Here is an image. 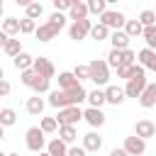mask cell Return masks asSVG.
<instances>
[{"label":"cell","mask_w":156,"mask_h":156,"mask_svg":"<svg viewBox=\"0 0 156 156\" xmlns=\"http://www.w3.org/2000/svg\"><path fill=\"white\" fill-rule=\"evenodd\" d=\"M90 29H93V22H90V20H80V22H73V24L68 27V37H71L73 41H80V39H85V37L90 34Z\"/></svg>","instance_id":"8"},{"label":"cell","mask_w":156,"mask_h":156,"mask_svg":"<svg viewBox=\"0 0 156 156\" xmlns=\"http://www.w3.org/2000/svg\"><path fill=\"white\" fill-rule=\"evenodd\" d=\"M110 41H112V49H117V51L129 49V37H127V32H124V29L112 32V34H110Z\"/></svg>","instance_id":"16"},{"label":"cell","mask_w":156,"mask_h":156,"mask_svg":"<svg viewBox=\"0 0 156 156\" xmlns=\"http://www.w3.org/2000/svg\"><path fill=\"white\" fill-rule=\"evenodd\" d=\"M122 149H124L129 156H141V154L146 151V141H144V139H139V136H127Z\"/></svg>","instance_id":"11"},{"label":"cell","mask_w":156,"mask_h":156,"mask_svg":"<svg viewBox=\"0 0 156 156\" xmlns=\"http://www.w3.org/2000/svg\"><path fill=\"white\" fill-rule=\"evenodd\" d=\"M24 10H27V17H29V20H37V17L44 15V5H41V2H29Z\"/></svg>","instance_id":"34"},{"label":"cell","mask_w":156,"mask_h":156,"mask_svg":"<svg viewBox=\"0 0 156 156\" xmlns=\"http://www.w3.org/2000/svg\"><path fill=\"white\" fill-rule=\"evenodd\" d=\"M37 32V24H34V20H29V17H22L20 20V34H34Z\"/></svg>","instance_id":"37"},{"label":"cell","mask_w":156,"mask_h":156,"mask_svg":"<svg viewBox=\"0 0 156 156\" xmlns=\"http://www.w3.org/2000/svg\"><path fill=\"white\" fill-rule=\"evenodd\" d=\"M76 85H78V80H76L73 71H61L58 73V90H71Z\"/></svg>","instance_id":"20"},{"label":"cell","mask_w":156,"mask_h":156,"mask_svg":"<svg viewBox=\"0 0 156 156\" xmlns=\"http://www.w3.org/2000/svg\"><path fill=\"white\" fill-rule=\"evenodd\" d=\"M12 66H15L17 71H29V68L34 66V56H29L27 51H22L17 58H12Z\"/></svg>","instance_id":"22"},{"label":"cell","mask_w":156,"mask_h":156,"mask_svg":"<svg viewBox=\"0 0 156 156\" xmlns=\"http://www.w3.org/2000/svg\"><path fill=\"white\" fill-rule=\"evenodd\" d=\"M124 32H127V37L132 39V37H141V34H144V27H141V22H139V20H127Z\"/></svg>","instance_id":"26"},{"label":"cell","mask_w":156,"mask_h":156,"mask_svg":"<svg viewBox=\"0 0 156 156\" xmlns=\"http://www.w3.org/2000/svg\"><path fill=\"white\" fill-rule=\"evenodd\" d=\"M71 7H73V0H54V10L61 12V15H63L66 10L71 12Z\"/></svg>","instance_id":"40"},{"label":"cell","mask_w":156,"mask_h":156,"mask_svg":"<svg viewBox=\"0 0 156 156\" xmlns=\"http://www.w3.org/2000/svg\"><path fill=\"white\" fill-rule=\"evenodd\" d=\"M100 24H105L107 29H122L124 24H127V17H124V12H119V10H107L102 17H100Z\"/></svg>","instance_id":"6"},{"label":"cell","mask_w":156,"mask_h":156,"mask_svg":"<svg viewBox=\"0 0 156 156\" xmlns=\"http://www.w3.org/2000/svg\"><path fill=\"white\" fill-rule=\"evenodd\" d=\"M20 80H22V85H27V88H32L37 95L39 93H46L49 90V83L51 80H46V78H41L39 73H34L32 68L29 71H22V76H20Z\"/></svg>","instance_id":"3"},{"label":"cell","mask_w":156,"mask_h":156,"mask_svg":"<svg viewBox=\"0 0 156 156\" xmlns=\"http://www.w3.org/2000/svg\"><path fill=\"white\" fill-rule=\"evenodd\" d=\"M24 144H27V149H29L32 154H41V151H44V146H46L44 132H41L39 127H29V129H27V134H24Z\"/></svg>","instance_id":"4"},{"label":"cell","mask_w":156,"mask_h":156,"mask_svg":"<svg viewBox=\"0 0 156 156\" xmlns=\"http://www.w3.org/2000/svg\"><path fill=\"white\" fill-rule=\"evenodd\" d=\"M100 146H102V139H100L95 132L83 134V149H85V151H100Z\"/></svg>","instance_id":"21"},{"label":"cell","mask_w":156,"mask_h":156,"mask_svg":"<svg viewBox=\"0 0 156 156\" xmlns=\"http://www.w3.org/2000/svg\"><path fill=\"white\" fill-rule=\"evenodd\" d=\"M83 119L90 127H102L105 124V112L98 110V107H88V110H83Z\"/></svg>","instance_id":"13"},{"label":"cell","mask_w":156,"mask_h":156,"mask_svg":"<svg viewBox=\"0 0 156 156\" xmlns=\"http://www.w3.org/2000/svg\"><path fill=\"white\" fill-rule=\"evenodd\" d=\"M134 61H136V54L132 49H124L122 51V66H134Z\"/></svg>","instance_id":"41"},{"label":"cell","mask_w":156,"mask_h":156,"mask_svg":"<svg viewBox=\"0 0 156 156\" xmlns=\"http://www.w3.org/2000/svg\"><path fill=\"white\" fill-rule=\"evenodd\" d=\"M10 90H12V85H10L7 80H0V98H5V95H10Z\"/></svg>","instance_id":"44"},{"label":"cell","mask_w":156,"mask_h":156,"mask_svg":"<svg viewBox=\"0 0 156 156\" xmlns=\"http://www.w3.org/2000/svg\"><path fill=\"white\" fill-rule=\"evenodd\" d=\"M58 139H61L63 144H71V146H73V141L78 139V132H76V127H71V124H66V127H58Z\"/></svg>","instance_id":"23"},{"label":"cell","mask_w":156,"mask_h":156,"mask_svg":"<svg viewBox=\"0 0 156 156\" xmlns=\"http://www.w3.org/2000/svg\"><path fill=\"white\" fill-rule=\"evenodd\" d=\"M0 80H5V71H2V66H0Z\"/></svg>","instance_id":"47"},{"label":"cell","mask_w":156,"mask_h":156,"mask_svg":"<svg viewBox=\"0 0 156 156\" xmlns=\"http://www.w3.org/2000/svg\"><path fill=\"white\" fill-rule=\"evenodd\" d=\"M32 71L34 73H39L41 78H46V80H51L54 76H56V68H54V63L46 58V56H39V58H34V66H32Z\"/></svg>","instance_id":"9"},{"label":"cell","mask_w":156,"mask_h":156,"mask_svg":"<svg viewBox=\"0 0 156 156\" xmlns=\"http://www.w3.org/2000/svg\"><path fill=\"white\" fill-rule=\"evenodd\" d=\"M90 37H93L95 41H102V39H107V37H110V29H107L105 24H100V22H98V24H93Z\"/></svg>","instance_id":"30"},{"label":"cell","mask_w":156,"mask_h":156,"mask_svg":"<svg viewBox=\"0 0 156 156\" xmlns=\"http://www.w3.org/2000/svg\"><path fill=\"white\" fill-rule=\"evenodd\" d=\"M0 156H7V154H2V151H0Z\"/></svg>","instance_id":"52"},{"label":"cell","mask_w":156,"mask_h":156,"mask_svg":"<svg viewBox=\"0 0 156 156\" xmlns=\"http://www.w3.org/2000/svg\"><path fill=\"white\" fill-rule=\"evenodd\" d=\"M2 51H5L10 58H17V56L22 54V44H20V39H10V41H7V46H5Z\"/></svg>","instance_id":"31"},{"label":"cell","mask_w":156,"mask_h":156,"mask_svg":"<svg viewBox=\"0 0 156 156\" xmlns=\"http://www.w3.org/2000/svg\"><path fill=\"white\" fill-rule=\"evenodd\" d=\"M80 119H83V110H80L78 105H73V107H63V110H58V115H56L58 127H66V124L76 127Z\"/></svg>","instance_id":"5"},{"label":"cell","mask_w":156,"mask_h":156,"mask_svg":"<svg viewBox=\"0 0 156 156\" xmlns=\"http://www.w3.org/2000/svg\"><path fill=\"white\" fill-rule=\"evenodd\" d=\"M88 12L102 17V15L107 12V2H105V0H88Z\"/></svg>","instance_id":"29"},{"label":"cell","mask_w":156,"mask_h":156,"mask_svg":"<svg viewBox=\"0 0 156 156\" xmlns=\"http://www.w3.org/2000/svg\"><path fill=\"white\" fill-rule=\"evenodd\" d=\"M146 85H149V83H146V76H134V78L127 80L124 95H127V98H141V93H144Z\"/></svg>","instance_id":"7"},{"label":"cell","mask_w":156,"mask_h":156,"mask_svg":"<svg viewBox=\"0 0 156 156\" xmlns=\"http://www.w3.org/2000/svg\"><path fill=\"white\" fill-rule=\"evenodd\" d=\"M49 24H51L56 32H61V29L66 27V15H61V12H54V15L49 17Z\"/></svg>","instance_id":"36"},{"label":"cell","mask_w":156,"mask_h":156,"mask_svg":"<svg viewBox=\"0 0 156 156\" xmlns=\"http://www.w3.org/2000/svg\"><path fill=\"white\" fill-rule=\"evenodd\" d=\"M46 151H49V156H68V144H63V141L56 136V139H51V141L46 144Z\"/></svg>","instance_id":"18"},{"label":"cell","mask_w":156,"mask_h":156,"mask_svg":"<svg viewBox=\"0 0 156 156\" xmlns=\"http://www.w3.org/2000/svg\"><path fill=\"white\" fill-rule=\"evenodd\" d=\"M73 76H76L78 83H80V80H90V71H88V66H80V63L73 68Z\"/></svg>","instance_id":"39"},{"label":"cell","mask_w":156,"mask_h":156,"mask_svg":"<svg viewBox=\"0 0 156 156\" xmlns=\"http://www.w3.org/2000/svg\"><path fill=\"white\" fill-rule=\"evenodd\" d=\"M71 20L73 22H80V20H88V2H80V0H73V7H71Z\"/></svg>","instance_id":"17"},{"label":"cell","mask_w":156,"mask_h":156,"mask_svg":"<svg viewBox=\"0 0 156 156\" xmlns=\"http://www.w3.org/2000/svg\"><path fill=\"white\" fill-rule=\"evenodd\" d=\"M124 98H127V95H124V88H119V85H107V88H105V100H107L110 105L117 107V105L124 102Z\"/></svg>","instance_id":"12"},{"label":"cell","mask_w":156,"mask_h":156,"mask_svg":"<svg viewBox=\"0 0 156 156\" xmlns=\"http://www.w3.org/2000/svg\"><path fill=\"white\" fill-rule=\"evenodd\" d=\"M107 66H112V68H119V66H122V51H117V49H110V54H107Z\"/></svg>","instance_id":"38"},{"label":"cell","mask_w":156,"mask_h":156,"mask_svg":"<svg viewBox=\"0 0 156 156\" xmlns=\"http://www.w3.org/2000/svg\"><path fill=\"white\" fill-rule=\"evenodd\" d=\"M7 156H20V154H7Z\"/></svg>","instance_id":"51"},{"label":"cell","mask_w":156,"mask_h":156,"mask_svg":"<svg viewBox=\"0 0 156 156\" xmlns=\"http://www.w3.org/2000/svg\"><path fill=\"white\" fill-rule=\"evenodd\" d=\"M132 68H134V66H119V68H117V78L129 80V78H132Z\"/></svg>","instance_id":"42"},{"label":"cell","mask_w":156,"mask_h":156,"mask_svg":"<svg viewBox=\"0 0 156 156\" xmlns=\"http://www.w3.org/2000/svg\"><path fill=\"white\" fill-rule=\"evenodd\" d=\"M139 105H141L144 110H149V107L156 105V83H149V85L144 88V93H141V98H139Z\"/></svg>","instance_id":"15"},{"label":"cell","mask_w":156,"mask_h":156,"mask_svg":"<svg viewBox=\"0 0 156 156\" xmlns=\"http://www.w3.org/2000/svg\"><path fill=\"white\" fill-rule=\"evenodd\" d=\"M134 136H139V139H151V136H156V124L151 122V119H139L136 122V127H134Z\"/></svg>","instance_id":"10"},{"label":"cell","mask_w":156,"mask_h":156,"mask_svg":"<svg viewBox=\"0 0 156 156\" xmlns=\"http://www.w3.org/2000/svg\"><path fill=\"white\" fill-rule=\"evenodd\" d=\"M110 156H129V154H127L124 149H112V151H110Z\"/></svg>","instance_id":"46"},{"label":"cell","mask_w":156,"mask_h":156,"mask_svg":"<svg viewBox=\"0 0 156 156\" xmlns=\"http://www.w3.org/2000/svg\"><path fill=\"white\" fill-rule=\"evenodd\" d=\"M136 58H139V66L146 71H154L156 73V51H151V49H141L139 54H136Z\"/></svg>","instance_id":"14"},{"label":"cell","mask_w":156,"mask_h":156,"mask_svg":"<svg viewBox=\"0 0 156 156\" xmlns=\"http://www.w3.org/2000/svg\"><path fill=\"white\" fill-rule=\"evenodd\" d=\"M83 100H88V90H85L80 83H78L76 88H71V90H51V93H49V105L56 107V110L80 105Z\"/></svg>","instance_id":"1"},{"label":"cell","mask_w":156,"mask_h":156,"mask_svg":"<svg viewBox=\"0 0 156 156\" xmlns=\"http://www.w3.org/2000/svg\"><path fill=\"white\" fill-rule=\"evenodd\" d=\"M15 122H17V112L12 107H2L0 110V124L2 127H12Z\"/></svg>","instance_id":"27"},{"label":"cell","mask_w":156,"mask_h":156,"mask_svg":"<svg viewBox=\"0 0 156 156\" xmlns=\"http://www.w3.org/2000/svg\"><path fill=\"white\" fill-rule=\"evenodd\" d=\"M85 154H88V151H85L83 146H76V144L68 146V156H85Z\"/></svg>","instance_id":"43"},{"label":"cell","mask_w":156,"mask_h":156,"mask_svg":"<svg viewBox=\"0 0 156 156\" xmlns=\"http://www.w3.org/2000/svg\"><path fill=\"white\" fill-rule=\"evenodd\" d=\"M27 112H29V115H41V112H44V100H41L39 95L29 98V100H27Z\"/></svg>","instance_id":"28"},{"label":"cell","mask_w":156,"mask_h":156,"mask_svg":"<svg viewBox=\"0 0 156 156\" xmlns=\"http://www.w3.org/2000/svg\"><path fill=\"white\" fill-rule=\"evenodd\" d=\"M2 136H5V127L0 124V139H2Z\"/></svg>","instance_id":"48"},{"label":"cell","mask_w":156,"mask_h":156,"mask_svg":"<svg viewBox=\"0 0 156 156\" xmlns=\"http://www.w3.org/2000/svg\"><path fill=\"white\" fill-rule=\"evenodd\" d=\"M2 32H5L7 37L20 34V20H17V17H7V20H2Z\"/></svg>","instance_id":"25"},{"label":"cell","mask_w":156,"mask_h":156,"mask_svg":"<svg viewBox=\"0 0 156 156\" xmlns=\"http://www.w3.org/2000/svg\"><path fill=\"white\" fill-rule=\"evenodd\" d=\"M139 22H141L144 29H146V27H154V24H156V15H154V10H144V12L139 15Z\"/></svg>","instance_id":"35"},{"label":"cell","mask_w":156,"mask_h":156,"mask_svg":"<svg viewBox=\"0 0 156 156\" xmlns=\"http://www.w3.org/2000/svg\"><path fill=\"white\" fill-rule=\"evenodd\" d=\"M88 71H90V80L95 85H107V80H110V66H107V61L93 58L88 63Z\"/></svg>","instance_id":"2"},{"label":"cell","mask_w":156,"mask_h":156,"mask_svg":"<svg viewBox=\"0 0 156 156\" xmlns=\"http://www.w3.org/2000/svg\"><path fill=\"white\" fill-rule=\"evenodd\" d=\"M39 156H49V151H41V154H39Z\"/></svg>","instance_id":"49"},{"label":"cell","mask_w":156,"mask_h":156,"mask_svg":"<svg viewBox=\"0 0 156 156\" xmlns=\"http://www.w3.org/2000/svg\"><path fill=\"white\" fill-rule=\"evenodd\" d=\"M141 37H144V41H146V49L156 51V24H154V27H146Z\"/></svg>","instance_id":"33"},{"label":"cell","mask_w":156,"mask_h":156,"mask_svg":"<svg viewBox=\"0 0 156 156\" xmlns=\"http://www.w3.org/2000/svg\"><path fill=\"white\" fill-rule=\"evenodd\" d=\"M154 15H156V10H154Z\"/></svg>","instance_id":"53"},{"label":"cell","mask_w":156,"mask_h":156,"mask_svg":"<svg viewBox=\"0 0 156 156\" xmlns=\"http://www.w3.org/2000/svg\"><path fill=\"white\" fill-rule=\"evenodd\" d=\"M88 102H90V107H102L107 100H105V90H100V88H95V90H90L88 93Z\"/></svg>","instance_id":"24"},{"label":"cell","mask_w":156,"mask_h":156,"mask_svg":"<svg viewBox=\"0 0 156 156\" xmlns=\"http://www.w3.org/2000/svg\"><path fill=\"white\" fill-rule=\"evenodd\" d=\"M39 129H41L44 134H54V132L58 129V122H56V117H41V124H39Z\"/></svg>","instance_id":"32"},{"label":"cell","mask_w":156,"mask_h":156,"mask_svg":"<svg viewBox=\"0 0 156 156\" xmlns=\"http://www.w3.org/2000/svg\"><path fill=\"white\" fill-rule=\"evenodd\" d=\"M2 10H5V7H2V0H0V15H2Z\"/></svg>","instance_id":"50"},{"label":"cell","mask_w":156,"mask_h":156,"mask_svg":"<svg viewBox=\"0 0 156 156\" xmlns=\"http://www.w3.org/2000/svg\"><path fill=\"white\" fill-rule=\"evenodd\" d=\"M56 34H58V32H56V29H54V27H51L49 22L39 24V27H37V32H34V37H37L39 41H51V39L56 37Z\"/></svg>","instance_id":"19"},{"label":"cell","mask_w":156,"mask_h":156,"mask_svg":"<svg viewBox=\"0 0 156 156\" xmlns=\"http://www.w3.org/2000/svg\"><path fill=\"white\" fill-rule=\"evenodd\" d=\"M7 41H10V37H7L5 32H0V49H5V46H7Z\"/></svg>","instance_id":"45"}]
</instances>
